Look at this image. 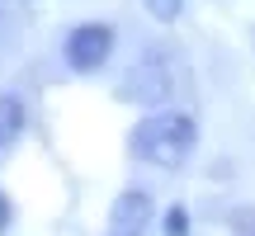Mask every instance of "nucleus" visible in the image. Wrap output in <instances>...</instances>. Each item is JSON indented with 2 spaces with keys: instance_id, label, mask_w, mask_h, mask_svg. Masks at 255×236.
Returning <instances> with one entry per match:
<instances>
[{
  "instance_id": "nucleus-1",
  "label": "nucleus",
  "mask_w": 255,
  "mask_h": 236,
  "mask_svg": "<svg viewBox=\"0 0 255 236\" xmlns=\"http://www.w3.org/2000/svg\"><path fill=\"white\" fill-rule=\"evenodd\" d=\"M199 146V123L189 114H175V109H161V114H146L132 132V156L146 165H161V170H175L184 165Z\"/></svg>"
},
{
  "instance_id": "nucleus-2",
  "label": "nucleus",
  "mask_w": 255,
  "mask_h": 236,
  "mask_svg": "<svg viewBox=\"0 0 255 236\" xmlns=\"http://www.w3.org/2000/svg\"><path fill=\"white\" fill-rule=\"evenodd\" d=\"M119 90H123V100H137V104H146V109H156V104L175 90V76H170V62H165V47H151L142 62L128 66Z\"/></svg>"
},
{
  "instance_id": "nucleus-3",
  "label": "nucleus",
  "mask_w": 255,
  "mask_h": 236,
  "mask_svg": "<svg viewBox=\"0 0 255 236\" xmlns=\"http://www.w3.org/2000/svg\"><path fill=\"white\" fill-rule=\"evenodd\" d=\"M114 52V28L109 24H81L66 33V66L71 71H100Z\"/></svg>"
},
{
  "instance_id": "nucleus-4",
  "label": "nucleus",
  "mask_w": 255,
  "mask_h": 236,
  "mask_svg": "<svg viewBox=\"0 0 255 236\" xmlns=\"http://www.w3.org/2000/svg\"><path fill=\"white\" fill-rule=\"evenodd\" d=\"M151 222V199L146 189H123L109 208V236H142Z\"/></svg>"
},
{
  "instance_id": "nucleus-5",
  "label": "nucleus",
  "mask_w": 255,
  "mask_h": 236,
  "mask_svg": "<svg viewBox=\"0 0 255 236\" xmlns=\"http://www.w3.org/2000/svg\"><path fill=\"white\" fill-rule=\"evenodd\" d=\"M24 123H28V109H24V100H19L14 90H5L0 95V146H9L19 132H24Z\"/></svg>"
},
{
  "instance_id": "nucleus-6",
  "label": "nucleus",
  "mask_w": 255,
  "mask_h": 236,
  "mask_svg": "<svg viewBox=\"0 0 255 236\" xmlns=\"http://www.w3.org/2000/svg\"><path fill=\"white\" fill-rule=\"evenodd\" d=\"M142 5H146V14H156L161 24H170V19H180L184 0H142Z\"/></svg>"
},
{
  "instance_id": "nucleus-7",
  "label": "nucleus",
  "mask_w": 255,
  "mask_h": 236,
  "mask_svg": "<svg viewBox=\"0 0 255 236\" xmlns=\"http://www.w3.org/2000/svg\"><path fill=\"white\" fill-rule=\"evenodd\" d=\"M184 232H189V213L170 208V213H165V236H184Z\"/></svg>"
},
{
  "instance_id": "nucleus-8",
  "label": "nucleus",
  "mask_w": 255,
  "mask_h": 236,
  "mask_svg": "<svg viewBox=\"0 0 255 236\" xmlns=\"http://www.w3.org/2000/svg\"><path fill=\"white\" fill-rule=\"evenodd\" d=\"M5 227H9V199L0 194V232H5Z\"/></svg>"
}]
</instances>
